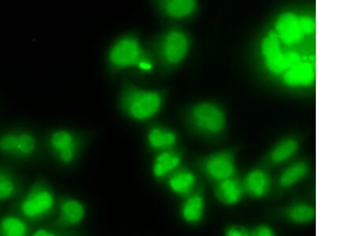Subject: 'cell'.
Here are the masks:
<instances>
[{"label":"cell","mask_w":358,"mask_h":236,"mask_svg":"<svg viewBox=\"0 0 358 236\" xmlns=\"http://www.w3.org/2000/svg\"><path fill=\"white\" fill-rule=\"evenodd\" d=\"M45 146L57 163L69 166L77 162L84 146V138L77 131L57 128L46 135Z\"/></svg>","instance_id":"277c9868"},{"label":"cell","mask_w":358,"mask_h":236,"mask_svg":"<svg viewBox=\"0 0 358 236\" xmlns=\"http://www.w3.org/2000/svg\"><path fill=\"white\" fill-rule=\"evenodd\" d=\"M271 216L275 220L294 226H308L316 220L315 205L307 200H294L273 210Z\"/></svg>","instance_id":"ba28073f"},{"label":"cell","mask_w":358,"mask_h":236,"mask_svg":"<svg viewBox=\"0 0 358 236\" xmlns=\"http://www.w3.org/2000/svg\"><path fill=\"white\" fill-rule=\"evenodd\" d=\"M201 169L206 176L215 183L229 179L236 174L234 155L231 152L213 154L204 159Z\"/></svg>","instance_id":"30bf717a"},{"label":"cell","mask_w":358,"mask_h":236,"mask_svg":"<svg viewBox=\"0 0 358 236\" xmlns=\"http://www.w3.org/2000/svg\"><path fill=\"white\" fill-rule=\"evenodd\" d=\"M154 68L153 61L148 56L143 59L138 64L137 68L142 72H151Z\"/></svg>","instance_id":"83f0119b"},{"label":"cell","mask_w":358,"mask_h":236,"mask_svg":"<svg viewBox=\"0 0 358 236\" xmlns=\"http://www.w3.org/2000/svg\"><path fill=\"white\" fill-rule=\"evenodd\" d=\"M162 13L171 19L180 20L192 15L196 2L192 0H166L158 3Z\"/></svg>","instance_id":"44dd1931"},{"label":"cell","mask_w":358,"mask_h":236,"mask_svg":"<svg viewBox=\"0 0 358 236\" xmlns=\"http://www.w3.org/2000/svg\"><path fill=\"white\" fill-rule=\"evenodd\" d=\"M195 128L206 134L221 133L225 126V117L221 108L212 103H200L190 112Z\"/></svg>","instance_id":"9c48e42d"},{"label":"cell","mask_w":358,"mask_h":236,"mask_svg":"<svg viewBox=\"0 0 358 236\" xmlns=\"http://www.w3.org/2000/svg\"><path fill=\"white\" fill-rule=\"evenodd\" d=\"M245 197L252 200L271 198L273 182L267 171L254 169L241 182Z\"/></svg>","instance_id":"7c38bea8"},{"label":"cell","mask_w":358,"mask_h":236,"mask_svg":"<svg viewBox=\"0 0 358 236\" xmlns=\"http://www.w3.org/2000/svg\"><path fill=\"white\" fill-rule=\"evenodd\" d=\"M262 54L268 70L274 74H280L301 62L300 56L294 52L282 53L280 38L275 32H269L262 45Z\"/></svg>","instance_id":"52a82bcc"},{"label":"cell","mask_w":358,"mask_h":236,"mask_svg":"<svg viewBox=\"0 0 358 236\" xmlns=\"http://www.w3.org/2000/svg\"><path fill=\"white\" fill-rule=\"evenodd\" d=\"M223 236H252L251 229L241 224H229L224 229Z\"/></svg>","instance_id":"d4e9b609"},{"label":"cell","mask_w":358,"mask_h":236,"mask_svg":"<svg viewBox=\"0 0 358 236\" xmlns=\"http://www.w3.org/2000/svg\"><path fill=\"white\" fill-rule=\"evenodd\" d=\"M197 178L194 172L187 170H178L170 175L167 181V186L170 191L178 197L187 198L192 194L197 187Z\"/></svg>","instance_id":"ac0fdd59"},{"label":"cell","mask_w":358,"mask_h":236,"mask_svg":"<svg viewBox=\"0 0 358 236\" xmlns=\"http://www.w3.org/2000/svg\"><path fill=\"white\" fill-rule=\"evenodd\" d=\"M300 26L304 34H310L315 30V21L308 16L299 17Z\"/></svg>","instance_id":"4316f807"},{"label":"cell","mask_w":358,"mask_h":236,"mask_svg":"<svg viewBox=\"0 0 358 236\" xmlns=\"http://www.w3.org/2000/svg\"><path fill=\"white\" fill-rule=\"evenodd\" d=\"M164 96L161 91L137 87L127 83L120 97L121 109L126 116L143 122L157 115L164 105Z\"/></svg>","instance_id":"7a4b0ae2"},{"label":"cell","mask_w":358,"mask_h":236,"mask_svg":"<svg viewBox=\"0 0 358 236\" xmlns=\"http://www.w3.org/2000/svg\"><path fill=\"white\" fill-rule=\"evenodd\" d=\"M206 213V198L203 189L199 187L184 198L180 207L182 221L189 226H198L203 221Z\"/></svg>","instance_id":"5bb4252c"},{"label":"cell","mask_w":358,"mask_h":236,"mask_svg":"<svg viewBox=\"0 0 358 236\" xmlns=\"http://www.w3.org/2000/svg\"><path fill=\"white\" fill-rule=\"evenodd\" d=\"M181 163L180 154L171 151V149L162 152L153 161L152 174L157 179H164L177 170Z\"/></svg>","instance_id":"d6986e66"},{"label":"cell","mask_w":358,"mask_h":236,"mask_svg":"<svg viewBox=\"0 0 358 236\" xmlns=\"http://www.w3.org/2000/svg\"><path fill=\"white\" fill-rule=\"evenodd\" d=\"M85 205L82 201L73 198H63L59 202L57 216L52 227L69 228L76 227L84 221Z\"/></svg>","instance_id":"8fae6325"},{"label":"cell","mask_w":358,"mask_h":236,"mask_svg":"<svg viewBox=\"0 0 358 236\" xmlns=\"http://www.w3.org/2000/svg\"><path fill=\"white\" fill-rule=\"evenodd\" d=\"M252 236H278L275 230L267 223H259L251 228Z\"/></svg>","instance_id":"484cf974"},{"label":"cell","mask_w":358,"mask_h":236,"mask_svg":"<svg viewBox=\"0 0 358 236\" xmlns=\"http://www.w3.org/2000/svg\"><path fill=\"white\" fill-rule=\"evenodd\" d=\"M213 194L219 203L227 207H235L245 197L242 183L235 177L215 184Z\"/></svg>","instance_id":"9a60e30c"},{"label":"cell","mask_w":358,"mask_h":236,"mask_svg":"<svg viewBox=\"0 0 358 236\" xmlns=\"http://www.w3.org/2000/svg\"><path fill=\"white\" fill-rule=\"evenodd\" d=\"M299 143L294 140H287L281 142L273 149L268 156L269 162L273 165L285 163L296 154Z\"/></svg>","instance_id":"cb8c5ba5"},{"label":"cell","mask_w":358,"mask_h":236,"mask_svg":"<svg viewBox=\"0 0 358 236\" xmlns=\"http://www.w3.org/2000/svg\"><path fill=\"white\" fill-rule=\"evenodd\" d=\"M22 183L17 172L10 167L0 164V202L19 197Z\"/></svg>","instance_id":"e0dca14e"},{"label":"cell","mask_w":358,"mask_h":236,"mask_svg":"<svg viewBox=\"0 0 358 236\" xmlns=\"http://www.w3.org/2000/svg\"><path fill=\"white\" fill-rule=\"evenodd\" d=\"M56 198L53 189L44 178L34 181L17 205V211L27 222L36 223L53 214Z\"/></svg>","instance_id":"3957f363"},{"label":"cell","mask_w":358,"mask_h":236,"mask_svg":"<svg viewBox=\"0 0 358 236\" xmlns=\"http://www.w3.org/2000/svg\"><path fill=\"white\" fill-rule=\"evenodd\" d=\"M177 135L169 129L155 126L148 134V142L154 151H169L176 145Z\"/></svg>","instance_id":"7402d4cb"},{"label":"cell","mask_w":358,"mask_h":236,"mask_svg":"<svg viewBox=\"0 0 358 236\" xmlns=\"http://www.w3.org/2000/svg\"><path fill=\"white\" fill-rule=\"evenodd\" d=\"M31 236H62L61 234L46 228H39L33 232Z\"/></svg>","instance_id":"f1b7e54d"},{"label":"cell","mask_w":358,"mask_h":236,"mask_svg":"<svg viewBox=\"0 0 358 236\" xmlns=\"http://www.w3.org/2000/svg\"><path fill=\"white\" fill-rule=\"evenodd\" d=\"M148 56L142 45L134 36H126L117 40L108 51V60L115 70L137 68Z\"/></svg>","instance_id":"5b68a950"},{"label":"cell","mask_w":358,"mask_h":236,"mask_svg":"<svg viewBox=\"0 0 358 236\" xmlns=\"http://www.w3.org/2000/svg\"><path fill=\"white\" fill-rule=\"evenodd\" d=\"M28 222L20 216L8 214L0 217V236H31Z\"/></svg>","instance_id":"603a6c76"},{"label":"cell","mask_w":358,"mask_h":236,"mask_svg":"<svg viewBox=\"0 0 358 236\" xmlns=\"http://www.w3.org/2000/svg\"><path fill=\"white\" fill-rule=\"evenodd\" d=\"M41 142L36 131L26 126H13L0 131V156L20 163L39 157Z\"/></svg>","instance_id":"6da1fadb"},{"label":"cell","mask_w":358,"mask_h":236,"mask_svg":"<svg viewBox=\"0 0 358 236\" xmlns=\"http://www.w3.org/2000/svg\"><path fill=\"white\" fill-rule=\"evenodd\" d=\"M277 36L287 45H292L301 41L304 36L299 19L293 13H285L280 16L276 22Z\"/></svg>","instance_id":"2e32d148"},{"label":"cell","mask_w":358,"mask_h":236,"mask_svg":"<svg viewBox=\"0 0 358 236\" xmlns=\"http://www.w3.org/2000/svg\"><path fill=\"white\" fill-rule=\"evenodd\" d=\"M315 74L313 65L309 62H299L285 73L284 82L290 87L308 86L313 83Z\"/></svg>","instance_id":"ffe728a7"},{"label":"cell","mask_w":358,"mask_h":236,"mask_svg":"<svg viewBox=\"0 0 358 236\" xmlns=\"http://www.w3.org/2000/svg\"><path fill=\"white\" fill-rule=\"evenodd\" d=\"M309 165L305 162H297L287 167L277 178L271 198L279 199L294 186L306 179L309 174Z\"/></svg>","instance_id":"4fadbf2b"},{"label":"cell","mask_w":358,"mask_h":236,"mask_svg":"<svg viewBox=\"0 0 358 236\" xmlns=\"http://www.w3.org/2000/svg\"><path fill=\"white\" fill-rule=\"evenodd\" d=\"M189 49V41L186 34L178 29H172L162 34L157 45L160 61L164 65L174 66L186 59Z\"/></svg>","instance_id":"8992f818"}]
</instances>
